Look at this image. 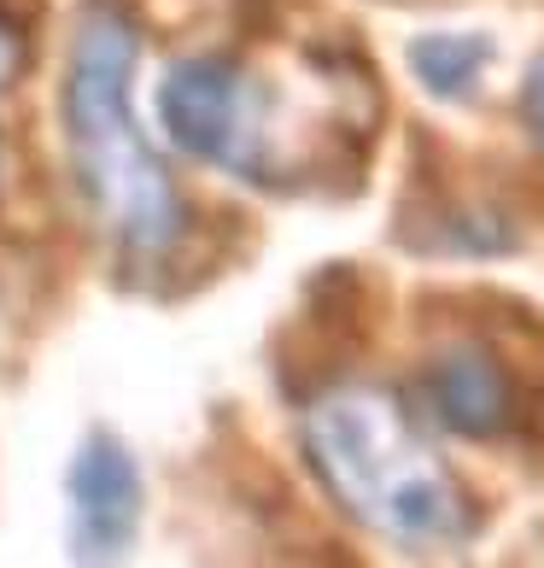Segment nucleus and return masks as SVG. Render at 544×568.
Listing matches in <instances>:
<instances>
[{"label":"nucleus","instance_id":"f257e3e1","mask_svg":"<svg viewBox=\"0 0 544 568\" xmlns=\"http://www.w3.org/2000/svg\"><path fill=\"white\" fill-rule=\"evenodd\" d=\"M305 452L333 504L381 539L456 545L474 528L469 493L392 393L340 387L317 398L305 416Z\"/></svg>","mask_w":544,"mask_h":568},{"label":"nucleus","instance_id":"f03ea898","mask_svg":"<svg viewBox=\"0 0 544 568\" xmlns=\"http://www.w3.org/2000/svg\"><path fill=\"white\" fill-rule=\"evenodd\" d=\"M130 77H135L130 24L117 12H89L76 30L65 77L71 171L106 235H117L130 252H164L182 235L187 205L130 112Z\"/></svg>","mask_w":544,"mask_h":568},{"label":"nucleus","instance_id":"7ed1b4c3","mask_svg":"<svg viewBox=\"0 0 544 568\" xmlns=\"http://www.w3.org/2000/svg\"><path fill=\"white\" fill-rule=\"evenodd\" d=\"M158 118L182 153H194L199 164H217L223 176L287 182V146H281V106L276 89L264 77H253L235 59H182L158 89Z\"/></svg>","mask_w":544,"mask_h":568},{"label":"nucleus","instance_id":"20e7f679","mask_svg":"<svg viewBox=\"0 0 544 568\" xmlns=\"http://www.w3.org/2000/svg\"><path fill=\"white\" fill-rule=\"evenodd\" d=\"M433 423H445L463 439H504L521 423V393L510 364L486 341H456L428 364L422 375Z\"/></svg>","mask_w":544,"mask_h":568},{"label":"nucleus","instance_id":"39448f33","mask_svg":"<svg viewBox=\"0 0 544 568\" xmlns=\"http://www.w3.org/2000/svg\"><path fill=\"white\" fill-rule=\"evenodd\" d=\"M71 498H76V545L82 557H117L135 539L141 521V475L135 457L117 439H89L71 469Z\"/></svg>","mask_w":544,"mask_h":568},{"label":"nucleus","instance_id":"423d86ee","mask_svg":"<svg viewBox=\"0 0 544 568\" xmlns=\"http://www.w3.org/2000/svg\"><path fill=\"white\" fill-rule=\"evenodd\" d=\"M486 65H492L486 36H422V41H410V71L439 100H469L474 82L486 77Z\"/></svg>","mask_w":544,"mask_h":568},{"label":"nucleus","instance_id":"0eeeda50","mask_svg":"<svg viewBox=\"0 0 544 568\" xmlns=\"http://www.w3.org/2000/svg\"><path fill=\"white\" fill-rule=\"evenodd\" d=\"M521 112H527L533 141L544 146V53L533 59V71H527V94H521Z\"/></svg>","mask_w":544,"mask_h":568},{"label":"nucleus","instance_id":"6e6552de","mask_svg":"<svg viewBox=\"0 0 544 568\" xmlns=\"http://www.w3.org/2000/svg\"><path fill=\"white\" fill-rule=\"evenodd\" d=\"M18 59H24V48H18V30L0 18V89L12 82V71H18Z\"/></svg>","mask_w":544,"mask_h":568}]
</instances>
